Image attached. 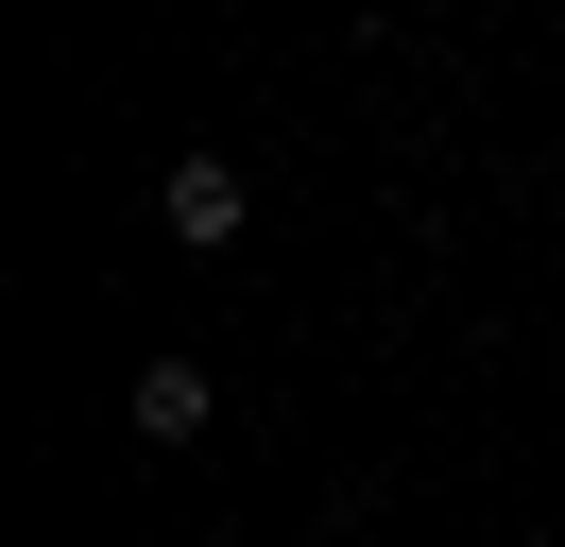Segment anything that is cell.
Segmentation results:
<instances>
[{
  "instance_id": "2",
  "label": "cell",
  "mask_w": 565,
  "mask_h": 547,
  "mask_svg": "<svg viewBox=\"0 0 565 547\" xmlns=\"http://www.w3.org/2000/svg\"><path fill=\"white\" fill-rule=\"evenodd\" d=\"M206 410H223L206 360H154V376H138V444H206Z\"/></svg>"
},
{
  "instance_id": "1",
  "label": "cell",
  "mask_w": 565,
  "mask_h": 547,
  "mask_svg": "<svg viewBox=\"0 0 565 547\" xmlns=\"http://www.w3.org/2000/svg\"><path fill=\"white\" fill-rule=\"evenodd\" d=\"M172 239H241V154H172Z\"/></svg>"
}]
</instances>
